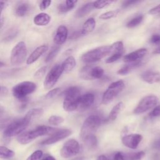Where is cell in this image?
<instances>
[{
  "label": "cell",
  "mask_w": 160,
  "mask_h": 160,
  "mask_svg": "<svg viewBox=\"0 0 160 160\" xmlns=\"http://www.w3.org/2000/svg\"><path fill=\"white\" fill-rule=\"evenodd\" d=\"M73 160H84V158L82 157H79V158H76L74 159Z\"/></svg>",
  "instance_id": "59"
},
{
  "label": "cell",
  "mask_w": 160,
  "mask_h": 160,
  "mask_svg": "<svg viewBox=\"0 0 160 160\" xmlns=\"http://www.w3.org/2000/svg\"><path fill=\"white\" fill-rule=\"evenodd\" d=\"M27 48L23 41L18 42L12 48L11 53V63L14 66L21 64L26 59Z\"/></svg>",
  "instance_id": "8"
},
{
  "label": "cell",
  "mask_w": 160,
  "mask_h": 160,
  "mask_svg": "<svg viewBox=\"0 0 160 160\" xmlns=\"http://www.w3.org/2000/svg\"><path fill=\"white\" fill-rule=\"evenodd\" d=\"M3 66H4V64L3 62H1V61H0V67Z\"/></svg>",
  "instance_id": "60"
},
{
  "label": "cell",
  "mask_w": 160,
  "mask_h": 160,
  "mask_svg": "<svg viewBox=\"0 0 160 160\" xmlns=\"http://www.w3.org/2000/svg\"><path fill=\"white\" fill-rule=\"evenodd\" d=\"M6 5V2L4 1H0V15L1 14V12L3 9V8L5 7Z\"/></svg>",
  "instance_id": "55"
},
{
  "label": "cell",
  "mask_w": 160,
  "mask_h": 160,
  "mask_svg": "<svg viewBox=\"0 0 160 160\" xmlns=\"http://www.w3.org/2000/svg\"><path fill=\"white\" fill-rule=\"evenodd\" d=\"M153 54H160V47L159 48H158L157 49H156L153 52Z\"/></svg>",
  "instance_id": "58"
},
{
  "label": "cell",
  "mask_w": 160,
  "mask_h": 160,
  "mask_svg": "<svg viewBox=\"0 0 160 160\" xmlns=\"http://www.w3.org/2000/svg\"><path fill=\"white\" fill-rule=\"evenodd\" d=\"M109 54V46H100L84 53L81 56V60L86 63L94 62Z\"/></svg>",
  "instance_id": "6"
},
{
  "label": "cell",
  "mask_w": 160,
  "mask_h": 160,
  "mask_svg": "<svg viewBox=\"0 0 160 160\" xmlns=\"http://www.w3.org/2000/svg\"><path fill=\"white\" fill-rule=\"evenodd\" d=\"M148 52V50L146 48H140L134 51H132L123 57V61L125 62H133L138 61H140Z\"/></svg>",
  "instance_id": "15"
},
{
  "label": "cell",
  "mask_w": 160,
  "mask_h": 160,
  "mask_svg": "<svg viewBox=\"0 0 160 160\" xmlns=\"http://www.w3.org/2000/svg\"><path fill=\"white\" fill-rule=\"evenodd\" d=\"M51 4V1H42L39 4V8L41 10H44L47 9Z\"/></svg>",
  "instance_id": "47"
},
{
  "label": "cell",
  "mask_w": 160,
  "mask_h": 160,
  "mask_svg": "<svg viewBox=\"0 0 160 160\" xmlns=\"http://www.w3.org/2000/svg\"><path fill=\"white\" fill-rule=\"evenodd\" d=\"M36 89V84L32 81H23L15 85L12 89L13 96L19 99H24Z\"/></svg>",
  "instance_id": "7"
},
{
  "label": "cell",
  "mask_w": 160,
  "mask_h": 160,
  "mask_svg": "<svg viewBox=\"0 0 160 160\" xmlns=\"http://www.w3.org/2000/svg\"><path fill=\"white\" fill-rule=\"evenodd\" d=\"M14 156V152L5 146H0V158L10 159Z\"/></svg>",
  "instance_id": "29"
},
{
  "label": "cell",
  "mask_w": 160,
  "mask_h": 160,
  "mask_svg": "<svg viewBox=\"0 0 160 160\" xmlns=\"http://www.w3.org/2000/svg\"><path fill=\"white\" fill-rule=\"evenodd\" d=\"M95 26H96L95 19L92 18H90L88 19V20H86L84 22L82 26V28L81 29L82 35H84L92 32L94 29Z\"/></svg>",
  "instance_id": "22"
},
{
  "label": "cell",
  "mask_w": 160,
  "mask_h": 160,
  "mask_svg": "<svg viewBox=\"0 0 160 160\" xmlns=\"http://www.w3.org/2000/svg\"><path fill=\"white\" fill-rule=\"evenodd\" d=\"M61 92V89L59 88H54L51 91H49L46 94V99H52L55 97H56L58 95H59Z\"/></svg>",
  "instance_id": "39"
},
{
  "label": "cell",
  "mask_w": 160,
  "mask_h": 160,
  "mask_svg": "<svg viewBox=\"0 0 160 160\" xmlns=\"http://www.w3.org/2000/svg\"><path fill=\"white\" fill-rule=\"evenodd\" d=\"M42 160H56V159L51 156H47L44 157V158H42Z\"/></svg>",
  "instance_id": "56"
},
{
  "label": "cell",
  "mask_w": 160,
  "mask_h": 160,
  "mask_svg": "<svg viewBox=\"0 0 160 160\" xmlns=\"http://www.w3.org/2000/svg\"><path fill=\"white\" fill-rule=\"evenodd\" d=\"M47 68L48 67L46 66H42L41 67V68H39L35 73H34V78L35 79H41L45 74L46 73V71L47 70Z\"/></svg>",
  "instance_id": "40"
},
{
  "label": "cell",
  "mask_w": 160,
  "mask_h": 160,
  "mask_svg": "<svg viewBox=\"0 0 160 160\" xmlns=\"http://www.w3.org/2000/svg\"><path fill=\"white\" fill-rule=\"evenodd\" d=\"M150 41L151 43H152L154 44H160V34H153L150 39Z\"/></svg>",
  "instance_id": "44"
},
{
  "label": "cell",
  "mask_w": 160,
  "mask_h": 160,
  "mask_svg": "<svg viewBox=\"0 0 160 160\" xmlns=\"http://www.w3.org/2000/svg\"><path fill=\"white\" fill-rule=\"evenodd\" d=\"M97 160H108V158L104 155H100L98 157Z\"/></svg>",
  "instance_id": "57"
},
{
  "label": "cell",
  "mask_w": 160,
  "mask_h": 160,
  "mask_svg": "<svg viewBox=\"0 0 160 160\" xmlns=\"http://www.w3.org/2000/svg\"><path fill=\"white\" fill-rule=\"evenodd\" d=\"M68 37V29L65 26H60L56 30L54 38V42L57 45H61L63 44Z\"/></svg>",
  "instance_id": "17"
},
{
  "label": "cell",
  "mask_w": 160,
  "mask_h": 160,
  "mask_svg": "<svg viewBox=\"0 0 160 160\" xmlns=\"http://www.w3.org/2000/svg\"><path fill=\"white\" fill-rule=\"evenodd\" d=\"M125 84L122 80L112 82L103 94L102 103L108 104L112 102L124 89Z\"/></svg>",
  "instance_id": "5"
},
{
  "label": "cell",
  "mask_w": 160,
  "mask_h": 160,
  "mask_svg": "<svg viewBox=\"0 0 160 160\" xmlns=\"http://www.w3.org/2000/svg\"><path fill=\"white\" fill-rule=\"evenodd\" d=\"M143 16L142 15H139L138 16L132 19H131L126 24V26L128 28H134L137 26H138L143 20Z\"/></svg>",
  "instance_id": "33"
},
{
  "label": "cell",
  "mask_w": 160,
  "mask_h": 160,
  "mask_svg": "<svg viewBox=\"0 0 160 160\" xmlns=\"http://www.w3.org/2000/svg\"><path fill=\"white\" fill-rule=\"evenodd\" d=\"M142 65L141 61H138L133 62H129L127 64L122 66L121 69H119L117 73L119 75H126L129 73L132 70L136 69L137 68L141 66Z\"/></svg>",
  "instance_id": "19"
},
{
  "label": "cell",
  "mask_w": 160,
  "mask_h": 160,
  "mask_svg": "<svg viewBox=\"0 0 160 160\" xmlns=\"http://www.w3.org/2000/svg\"><path fill=\"white\" fill-rule=\"evenodd\" d=\"M76 60L73 56L68 57L64 62L62 63L61 66L63 69V71L69 72L72 70L76 66Z\"/></svg>",
  "instance_id": "25"
},
{
  "label": "cell",
  "mask_w": 160,
  "mask_h": 160,
  "mask_svg": "<svg viewBox=\"0 0 160 160\" xmlns=\"http://www.w3.org/2000/svg\"><path fill=\"white\" fill-rule=\"evenodd\" d=\"M124 47L122 41H117L109 46V54L112 55L117 53H123Z\"/></svg>",
  "instance_id": "26"
},
{
  "label": "cell",
  "mask_w": 160,
  "mask_h": 160,
  "mask_svg": "<svg viewBox=\"0 0 160 160\" xmlns=\"http://www.w3.org/2000/svg\"><path fill=\"white\" fill-rule=\"evenodd\" d=\"M42 114H43V109L42 108H33L30 111H29L26 113L25 116L29 118L32 121L34 119L39 118Z\"/></svg>",
  "instance_id": "28"
},
{
  "label": "cell",
  "mask_w": 160,
  "mask_h": 160,
  "mask_svg": "<svg viewBox=\"0 0 160 160\" xmlns=\"http://www.w3.org/2000/svg\"><path fill=\"white\" fill-rule=\"evenodd\" d=\"M60 50V47L59 46H54L53 48H52V49L51 50V51L49 52V54H48L46 58V62H50L57 55V54L58 53V52Z\"/></svg>",
  "instance_id": "37"
},
{
  "label": "cell",
  "mask_w": 160,
  "mask_h": 160,
  "mask_svg": "<svg viewBox=\"0 0 160 160\" xmlns=\"http://www.w3.org/2000/svg\"><path fill=\"white\" fill-rule=\"evenodd\" d=\"M29 11V4L28 2H21L16 7L15 13L19 17L25 16Z\"/></svg>",
  "instance_id": "24"
},
{
  "label": "cell",
  "mask_w": 160,
  "mask_h": 160,
  "mask_svg": "<svg viewBox=\"0 0 160 160\" xmlns=\"http://www.w3.org/2000/svg\"><path fill=\"white\" fill-rule=\"evenodd\" d=\"M122 53H117V54H112L109 58H108L106 59L105 62H106V63H108V64L114 62L116 61L117 60L119 59L122 57Z\"/></svg>",
  "instance_id": "41"
},
{
  "label": "cell",
  "mask_w": 160,
  "mask_h": 160,
  "mask_svg": "<svg viewBox=\"0 0 160 160\" xmlns=\"http://www.w3.org/2000/svg\"><path fill=\"white\" fill-rule=\"evenodd\" d=\"M81 90L78 86H71L67 89L64 93L63 108L66 111L71 112L78 109Z\"/></svg>",
  "instance_id": "2"
},
{
  "label": "cell",
  "mask_w": 160,
  "mask_h": 160,
  "mask_svg": "<svg viewBox=\"0 0 160 160\" xmlns=\"http://www.w3.org/2000/svg\"><path fill=\"white\" fill-rule=\"evenodd\" d=\"M18 34V31L16 29H13L11 30V32H9V33L6 36V38H4L5 41H11V39H12Z\"/></svg>",
  "instance_id": "45"
},
{
  "label": "cell",
  "mask_w": 160,
  "mask_h": 160,
  "mask_svg": "<svg viewBox=\"0 0 160 160\" xmlns=\"http://www.w3.org/2000/svg\"><path fill=\"white\" fill-rule=\"evenodd\" d=\"M80 151V145L74 139L68 140L62 147L60 154L64 158L73 157L78 154Z\"/></svg>",
  "instance_id": "11"
},
{
  "label": "cell",
  "mask_w": 160,
  "mask_h": 160,
  "mask_svg": "<svg viewBox=\"0 0 160 160\" xmlns=\"http://www.w3.org/2000/svg\"><path fill=\"white\" fill-rule=\"evenodd\" d=\"M142 139V136L139 134H130L124 136L122 139V144L131 149H136Z\"/></svg>",
  "instance_id": "13"
},
{
  "label": "cell",
  "mask_w": 160,
  "mask_h": 160,
  "mask_svg": "<svg viewBox=\"0 0 160 160\" xmlns=\"http://www.w3.org/2000/svg\"><path fill=\"white\" fill-rule=\"evenodd\" d=\"M158 102V98L155 95H149L141 99L134 108L133 112L136 114H140L147 112L154 108Z\"/></svg>",
  "instance_id": "9"
},
{
  "label": "cell",
  "mask_w": 160,
  "mask_h": 160,
  "mask_svg": "<svg viewBox=\"0 0 160 160\" xmlns=\"http://www.w3.org/2000/svg\"><path fill=\"white\" fill-rule=\"evenodd\" d=\"M142 79L149 84H154L160 81V74L158 72L146 71L141 74Z\"/></svg>",
  "instance_id": "18"
},
{
  "label": "cell",
  "mask_w": 160,
  "mask_h": 160,
  "mask_svg": "<svg viewBox=\"0 0 160 160\" xmlns=\"http://www.w3.org/2000/svg\"><path fill=\"white\" fill-rule=\"evenodd\" d=\"M83 141H84L85 144L89 148H94L97 146L98 139L94 134L88 136Z\"/></svg>",
  "instance_id": "31"
},
{
  "label": "cell",
  "mask_w": 160,
  "mask_h": 160,
  "mask_svg": "<svg viewBox=\"0 0 160 160\" xmlns=\"http://www.w3.org/2000/svg\"><path fill=\"white\" fill-rule=\"evenodd\" d=\"M64 122V118L59 116L52 115L48 119V122L53 126H58Z\"/></svg>",
  "instance_id": "34"
},
{
  "label": "cell",
  "mask_w": 160,
  "mask_h": 160,
  "mask_svg": "<svg viewBox=\"0 0 160 160\" xmlns=\"http://www.w3.org/2000/svg\"><path fill=\"white\" fill-rule=\"evenodd\" d=\"M0 89H1V86H0Z\"/></svg>",
  "instance_id": "61"
},
{
  "label": "cell",
  "mask_w": 160,
  "mask_h": 160,
  "mask_svg": "<svg viewBox=\"0 0 160 160\" xmlns=\"http://www.w3.org/2000/svg\"><path fill=\"white\" fill-rule=\"evenodd\" d=\"M153 148L157 150L160 151V139H158L153 143Z\"/></svg>",
  "instance_id": "52"
},
{
  "label": "cell",
  "mask_w": 160,
  "mask_h": 160,
  "mask_svg": "<svg viewBox=\"0 0 160 160\" xmlns=\"http://www.w3.org/2000/svg\"><path fill=\"white\" fill-rule=\"evenodd\" d=\"M119 12V9H114V10H111L107 11L106 12L102 13V14L100 15L99 18L103 20H108L113 18H115L118 16V14Z\"/></svg>",
  "instance_id": "32"
},
{
  "label": "cell",
  "mask_w": 160,
  "mask_h": 160,
  "mask_svg": "<svg viewBox=\"0 0 160 160\" xmlns=\"http://www.w3.org/2000/svg\"><path fill=\"white\" fill-rule=\"evenodd\" d=\"M108 160H126V155L120 151L113 152L108 158Z\"/></svg>",
  "instance_id": "38"
},
{
  "label": "cell",
  "mask_w": 160,
  "mask_h": 160,
  "mask_svg": "<svg viewBox=\"0 0 160 160\" xmlns=\"http://www.w3.org/2000/svg\"><path fill=\"white\" fill-rule=\"evenodd\" d=\"M42 156V152L41 150L34 151L27 160H40Z\"/></svg>",
  "instance_id": "42"
},
{
  "label": "cell",
  "mask_w": 160,
  "mask_h": 160,
  "mask_svg": "<svg viewBox=\"0 0 160 160\" xmlns=\"http://www.w3.org/2000/svg\"><path fill=\"white\" fill-rule=\"evenodd\" d=\"M72 133L71 130L68 129H58L56 132L50 136V137L43 140L41 144L42 145H49L56 143L67 137L70 136Z\"/></svg>",
  "instance_id": "12"
},
{
  "label": "cell",
  "mask_w": 160,
  "mask_h": 160,
  "mask_svg": "<svg viewBox=\"0 0 160 160\" xmlns=\"http://www.w3.org/2000/svg\"><path fill=\"white\" fill-rule=\"evenodd\" d=\"M82 34L81 30L78 31H75V32H74L71 35V36L69 37V39H75L78 38L79 37H80V36H82Z\"/></svg>",
  "instance_id": "51"
},
{
  "label": "cell",
  "mask_w": 160,
  "mask_h": 160,
  "mask_svg": "<svg viewBox=\"0 0 160 160\" xmlns=\"http://www.w3.org/2000/svg\"><path fill=\"white\" fill-rule=\"evenodd\" d=\"M94 100L95 96L91 92H88L81 95L79 99L78 109H79L82 111L89 109L94 104Z\"/></svg>",
  "instance_id": "14"
},
{
  "label": "cell",
  "mask_w": 160,
  "mask_h": 160,
  "mask_svg": "<svg viewBox=\"0 0 160 160\" xmlns=\"http://www.w3.org/2000/svg\"><path fill=\"white\" fill-rule=\"evenodd\" d=\"M149 116L151 118H157L160 116V104L158 106H156L153 109L149 114Z\"/></svg>",
  "instance_id": "43"
},
{
  "label": "cell",
  "mask_w": 160,
  "mask_h": 160,
  "mask_svg": "<svg viewBox=\"0 0 160 160\" xmlns=\"http://www.w3.org/2000/svg\"><path fill=\"white\" fill-rule=\"evenodd\" d=\"M124 108V104L122 102H119L118 104H116L111 109V111L109 112L108 119L109 121H114L119 113L121 112V111Z\"/></svg>",
  "instance_id": "23"
},
{
  "label": "cell",
  "mask_w": 160,
  "mask_h": 160,
  "mask_svg": "<svg viewBox=\"0 0 160 160\" xmlns=\"http://www.w3.org/2000/svg\"><path fill=\"white\" fill-rule=\"evenodd\" d=\"M112 1L106 0V1H96L93 2L94 8L96 9H102L106 6H108L111 3H112Z\"/></svg>",
  "instance_id": "35"
},
{
  "label": "cell",
  "mask_w": 160,
  "mask_h": 160,
  "mask_svg": "<svg viewBox=\"0 0 160 160\" xmlns=\"http://www.w3.org/2000/svg\"><path fill=\"white\" fill-rule=\"evenodd\" d=\"M48 46L46 44H43L36 48L35 50H34L33 52L28 57L26 61L27 64H31L36 61L40 58V56H41V55L43 54L48 50Z\"/></svg>",
  "instance_id": "16"
},
{
  "label": "cell",
  "mask_w": 160,
  "mask_h": 160,
  "mask_svg": "<svg viewBox=\"0 0 160 160\" xmlns=\"http://www.w3.org/2000/svg\"><path fill=\"white\" fill-rule=\"evenodd\" d=\"M8 93V89L4 87H1L0 89V94L5 95Z\"/></svg>",
  "instance_id": "54"
},
{
  "label": "cell",
  "mask_w": 160,
  "mask_h": 160,
  "mask_svg": "<svg viewBox=\"0 0 160 160\" xmlns=\"http://www.w3.org/2000/svg\"><path fill=\"white\" fill-rule=\"evenodd\" d=\"M148 13L150 14H156L160 13V4L157 5L156 6L151 8L149 11Z\"/></svg>",
  "instance_id": "50"
},
{
  "label": "cell",
  "mask_w": 160,
  "mask_h": 160,
  "mask_svg": "<svg viewBox=\"0 0 160 160\" xmlns=\"http://www.w3.org/2000/svg\"><path fill=\"white\" fill-rule=\"evenodd\" d=\"M51 21L50 16L44 12H41L37 14L34 18V23L37 26H46Z\"/></svg>",
  "instance_id": "20"
},
{
  "label": "cell",
  "mask_w": 160,
  "mask_h": 160,
  "mask_svg": "<svg viewBox=\"0 0 160 160\" xmlns=\"http://www.w3.org/2000/svg\"><path fill=\"white\" fill-rule=\"evenodd\" d=\"M31 122V121L26 116L12 121L5 128L4 136L6 138H9L19 134L28 126Z\"/></svg>",
  "instance_id": "4"
},
{
  "label": "cell",
  "mask_w": 160,
  "mask_h": 160,
  "mask_svg": "<svg viewBox=\"0 0 160 160\" xmlns=\"http://www.w3.org/2000/svg\"><path fill=\"white\" fill-rule=\"evenodd\" d=\"M92 66L91 65H86L82 67L79 71V76L81 79L84 80H92L91 76V71L92 69Z\"/></svg>",
  "instance_id": "27"
},
{
  "label": "cell",
  "mask_w": 160,
  "mask_h": 160,
  "mask_svg": "<svg viewBox=\"0 0 160 160\" xmlns=\"http://www.w3.org/2000/svg\"><path fill=\"white\" fill-rule=\"evenodd\" d=\"M104 69L99 66L92 67L91 71V76L92 79H100L104 75Z\"/></svg>",
  "instance_id": "30"
},
{
  "label": "cell",
  "mask_w": 160,
  "mask_h": 160,
  "mask_svg": "<svg viewBox=\"0 0 160 160\" xmlns=\"http://www.w3.org/2000/svg\"><path fill=\"white\" fill-rule=\"evenodd\" d=\"M144 156L145 152L144 151H139L129 154L126 158V160H141Z\"/></svg>",
  "instance_id": "36"
},
{
  "label": "cell",
  "mask_w": 160,
  "mask_h": 160,
  "mask_svg": "<svg viewBox=\"0 0 160 160\" xmlns=\"http://www.w3.org/2000/svg\"><path fill=\"white\" fill-rule=\"evenodd\" d=\"M139 1H137V0H131V1H125L122 2V6L123 8H127L128 6H130L131 5H134L136 3L139 2Z\"/></svg>",
  "instance_id": "48"
},
{
  "label": "cell",
  "mask_w": 160,
  "mask_h": 160,
  "mask_svg": "<svg viewBox=\"0 0 160 160\" xmlns=\"http://www.w3.org/2000/svg\"><path fill=\"white\" fill-rule=\"evenodd\" d=\"M78 2V1H72V0H67L64 2L65 4L66 5L67 8H68V9L69 11H71V9H72L74 7H75V4L76 3Z\"/></svg>",
  "instance_id": "46"
},
{
  "label": "cell",
  "mask_w": 160,
  "mask_h": 160,
  "mask_svg": "<svg viewBox=\"0 0 160 160\" xmlns=\"http://www.w3.org/2000/svg\"><path fill=\"white\" fill-rule=\"evenodd\" d=\"M102 122L101 118L96 114L90 115L84 121L80 131V137L84 140L89 136L94 135Z\"/></svg>",
  "instance_id": "3"
},
{
  "label": "cell",
  "mask_w": 160,
  "mask_h": 160,
  "mask_svg": "<svg viewBox=\"0 0 160 160\" xmlns=\"http://www.w3.org/2000/svg\"><path fill=\"white\" fill-rule=\"evenodd\" d=\"M59 129L52 128L48 126H39L36 128L24 132L23 133L20 134L17 138L18 141L22 144H26L31 141H32L34 139L37 138L39 136H42L44 135H52L54 132H56Z\"/></svg>",
  "instance_id": "1"
},
{
  "label": "cell",
  "mask_w": 160,
  "mask_h": 160,
  "mask_svg": "<svg viewBox=\"0 0 160 160\" xmlns=\"http://www.w3.org/2000/svg\"><path fill=\"white\" fill-rule=\"evenodd\" d=\"M62 72L63 69L61 64H56L54 66L46 76L44 81V88L46 89H50L52 88L58 81Z\"/></svg>",
  "instance_id": "10"
},
{
  "label": "cell",
  "mask_w": 160,
  "mask_h": 160,
  "mask_svg": "<svg viewBox=\"0 0 160 160\" xmlns=\"http://www.w3.org/2000/svg\"><path fill=\"white\" fill-rule=\"evenodd\" d=\"M5 113V109L4 108V106L1 104H0V121H2V118L4 116Z\"/></svg>",
  "instance_id": "53"
},
{
  "label": "cell",
  "mask_w": 160,
  "mask_h": 160,
  "mask_svg": "<svg viewBox=\"0 0 160 160\" xmlns=\"http://www.w3.org/2000/svg\"><path fill=\"white\" fill-rule=\"evenodd\" d=\"M58 11L60 12H62V13L63 12H66L69 11L64 2V3H61L60 4H59V6L58 7Z\"/></svg>",
  "instance_id": "49"
},
{
  "label": "cell",
  "mask_w": 160,
  "mask_h": 160,
  "mask_svg": "<svg viewBox=\"0 0 160 160\" xmlns=\"http://www.w3.org/2000/svg\"><path fill=\"white\" fill-rule=\"evenodd\" d=\"M93 2H90L85 4L84 6L79 8L76 12V16L77 18H82L88 15L94 9Z\"/></svg>",
  "instance_id": "21"
}]
</instances>
